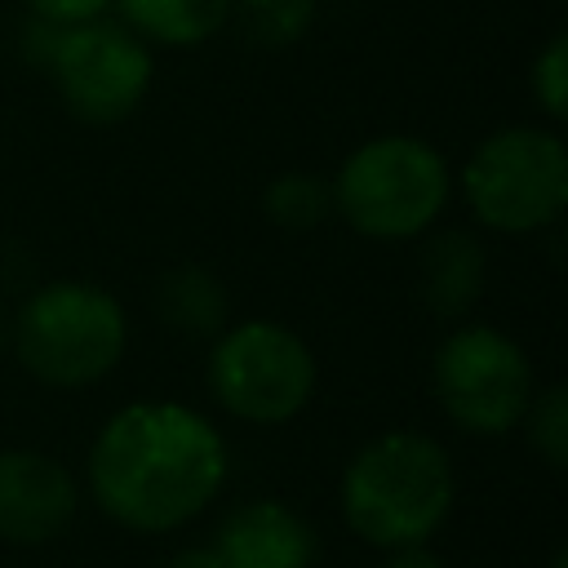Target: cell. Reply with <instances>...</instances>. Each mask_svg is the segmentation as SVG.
I'll list each match as a JSON object with an SVG mask.
<instances>
[{
  "instance_id": "21",
  "label": "cell",
  "mask_w": 568,
  "mask_h": 568,
  "mask_svg": "<svg viewBox=\"0 0 568 568\" xmlns=\"http://www.w3.org/2000/svg\"><path fill=\"white\" fill-rule=\"evenodd\" d=\"M4 346H9V315H4V306H0V355H4Z\"/></svg>"
},
{
  "instance_id": "14",
  "label": "cell",
  "mask_w": 568,
  "mask_h": 568,
  "mask_svg": "<svg viewBox=\"0 0 568 568\" xmlns=\"http://www.w3.org/2000/svg\"><path fill=\"white\" fill-rule=\"evenodd\" d=\"M262 213L280 231H311L333 217V186L311 169H284L262 191Z\"/></svg>"
},
{
  "instance_id": "20",
  "label": "cell",
  "mask_w": 568,
  "mask_h": 568,
  "mask_svg": "<svg viewBox=\"0 0 568 568\" xmlns=\"http://www.w3.org/2000/svg\"><path fill=\"white\" fill-rule=\"evenodd\" d=\"M164 568H226L217 555H213V546H191V550H182V555H173Z\"/></svg>"
},
{
  "instance_id": "16",
  "label": "cell",
  "mask_w": 568,
  "mask_h": 568,
  "mask_svg": "<svg viewBox=\"0 0 568 568\" xmlns=\"http://www.w3.org/2000/svg\"><path fill=\"white\" fill-rule=\"evenodd\" d=\"M519 426H528V444L550 470L568 466V386L564 382H550L546 390H537Z\"/></svg>"
},
{
  "instance_id": "13",
  "label": "cell",
  "mask_w": 568,
  "mask_h": 568,
  "mask_svg": "<svg viewBox=\"0 0 568 568\" xmlns=\"http://www.w3.org/2000/svg\"><path fill=\"white\" fill-rule=\"evenodd\" d=\"M155 311L169 328L191 337H217L231 320V297L209 266H173L155 284Z\"/></svg>"
},
{
  "instance_id": "8",
  "label": "cell",
  "mask_w": 568,
  "mask_h": 568,
  "mask_svg": "<svg viewBox=\"0 0 568 568\" xmlns=\"http://www.w3.org/2000/svg\"><path fill=\"white\" fill-rule=\"evenodd\" d=\"M435 399L466 435H506L524 422L537 377L524 346L493 324H457L430 359Z\"/></svg>"
},
{
  "instance_id": "22",
  "label": "cell",
  "mask_w": 568,
  "mask_h": 568,
  "mask_svg": "<svg viewBox=\"0 0 568 568\" xmlns=\"http://www.w3.org/2000/svg\"><path fill=\"white\" fill-rule=\"evenodd\" d=\"M550 568H568V555H564V550H555V559H550Z\"/></svg>"
},
{
  "instance_id": "7",
  "label": "cell",
  "mask_w": 568,
  "mask_h": 568,
  "mask_svg": "<svg viewBox=\"0 0 568 568\" xmlns=\"http://www.w3.org/2000/svg\"><path fill=\"white\" fill-rule=\"evenodd\" d=\"M204 382L231 417L253 426H280L311 404L320 364L288 324L240 320L213 337Z\"/></svg>"
},
{
  "instance_id": "1",
  "label": "cell",
  "mask_w": 568,
  "mask_h": 568,
  "mask_svg": "<svg viewBox=\"0 0 568 568\" xmlns=\"http://www.w3.org/2000/svg\"><path fill=\"white\" fill-rule=\"evenodd\" d=\"M226 479V439L191 404L138 399L115 408L89 448L93 501L133 532L191 524Z\"/></svg>"
},
{
  "instance_id": "11",
  "label": "cell",
  "mask_w": 568,
  "mask_h": 568,
  "mask_svg": "<svg viewBox=\"0 0 568 568\" xmlns=\"http://www.w3.org/2000/svg\"><path fill=\"white\" fill-rule=\"evenodd\" d=\"M484 280H488V253L475 231L448 226L430 235L417 253V288L426 311L439 320H466L484 293Z\"/></svg>"
},
{
  "instance_id": "12",
  "label": "cell",
  "mask_w": 568,
  "mask_h": 568,
  "mask_svg": "<svg viewBox=\"0 0 568 568\" xmlns=\"http://www.w3.org/2000/svg\"><path fill=\"white\" fill-rule=\"evenodd\" d=\"M120 22L138 31L151 49H195L213 40L226 22L235 0H111Z\"/></svg>"
},
{
  "instance_id": "5",
  "label": "cell",
  "mask_w": 568,
  "mask_h": 568,
  "mask_svg": "<svg viewBox=\"0 0 568 568\" xmlns=\"http://www.w3.org/2000/svg\"><path fill=\"white\" fill-rule=\"evenodd\" d=\"M462 200L497 235H537L568 209V146L559 129L506 124L462 164Z\"/></svg>"
},
{
  "instance_id": "9",
  "label": "cell",
  "mask_w": 568,
  "mask_h": 568,
  "mask_svg": "<svg viewBox=\"0 0 568 568\" xmlns=\"http://www.w3.org/2000/svg\"><path fill=\"white\" fill-rule=\"evenodd\" d=\"M75 479L71 470L40 448L0 453V537L13 546L53 541L75 519Z\"/></svg>"
},
{
  "instance_id": "15",
  "label": "cell",
  "mask_w": 568,
  "mask_h": 568,
  "mask_svg": "<svg viewBox=\"0 0 568 568\" xmlns=\"http://www.w3.org/2000/svg\"><path fill=\"white\" fill-rule=\"evenodd\" d=\"M315 9H320V0H235L231 18H240L248 40H257L266 49H288L311 31Z\"/></svg>"
},
{
  "instance_id": "3",
  "label": "cell",
  "mask_w": 568,
  "mask_h": 568,
  "mask_svg": "<svg viewBox=\"0 0 568 568\" xmlns=\"http://www.w3.org/2000/svg\"><path fill=\"white\" fill-rule=\"evenodd\" d=\"M9 346L40 386L84 390L124 359L129 315L93 280H49L9 320Z\"/></svg>"
},
{
  "instance_id": "2",
  "label": "cell",
  "mask_w": 568,
  "mask_h": 568,
  "mask_svg": "<svg viewBox=\"0 0 568 568\" xmlns=\"http://www.w3.org/2000/svg\"><path fill=\"white\" fill-rule=\"evenodd\" d=\"M453 497V457L422 430H386L342 470V515L355 537L382 550L426 541L448 519Z\"/></svg>"
},
{
  "instance_id": "18",
  "label": "cell",
  "mask_w": 568,
  "mask_h": 568,
  "mask_svg": "<svg viewBox=\"0 0 568 568\" xmlns=\"http://www.w3.org/2000/svg\"><path fill=\"white\" fill-rule=\"evenodd\" d=\"M31 22H44V27H71V22H89V18H102L111 9V0H22Z\"/></svg>"
},
{
  "instance_id": "4",
  "label": "cell",
  "mask_w": 568,
  "mask_h": 568,
  "mask_svg": "<svg viewBox=\"0 0 568 568\" xmlns=\"http://www.w3.org/2000/svg\"><path fill=\"white\" fill-rule=\"evenodd\" d=\"M333 213L364 240H417L426 235L453 195V169L444 151L417 133H377L359 142L337 173Z\"/></svg>"
},
{
  "instance_id": "17",
  "label": "cell",
  "mask_w": 568,
  "mask_h": 568,
  "mask_svg": "<svg viewBox=\"0 0 568 568\" xmlns=\"http://www.w3.org/2000/svg\"><path fill=\"white\" fill-rule=\"evenodd\" d=\"M528 89H532V102L541 106V115L550 124H559L568 115V36L564 31H555L537 49V58L528 67Z\"/></svg>"
},
{
  "instance_id": "6",
  "label": "cell",
  "mask_w": 568,
  "mask_h": 568,
  "mask_svg": "<svg viewBox=\"0 0 568 568\" xmlns=\"http://www.w3.org/2000/svg\"><path fill=\"white\" fill-rule=\"evenodd\" d=\"M31 36H40L36 58L44 62L67 115L80 124H120L151 93L155 53L120 18L102 13L71 27L31 22Z\"/></svg>"
},
{
  "instance_id": "19",
  "label": "cell",
  "mask_w": 568,
  "mask_h": 568,
  "mask_svg": "<svg viewBox=\"0 0 568 568\" xmlns=\"http://www.w3.org/2000/svg\"><path fill=\"white\" fill-rule=\"evenodd\" d=\"M382 568H444V564H439L435 550H426V541H417V546H395V550H386V564H382Z\"/></svg>"
},
{
  "instance_id": "10",
  "label": "cell",
  "mask_w": 568,
  "mask_h": 568,
  "mask_svg": "<svg viewBox=\"0 0 568 568\" xmlns=\"http://www.w3.org/2000/svg\"><path fill=\"white\" fill-rule=\"evenodd\" d=\"M315 550V528L275 497L235 506L213 537V555L226 568H311Z\"/></svg>"
}]
</instances>
